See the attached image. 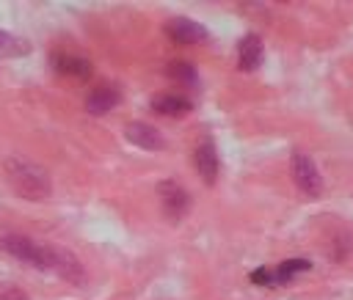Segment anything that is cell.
<instances>
[{"instance_id":"7c38bea8","label":"cell","mask_w":353,"mask_h":300,"mask_svg":"<svg viewBox=\"0 0 353 300\" xmlns=\"http://www.w3.org/2000/svg\"><path fill=\"white\" fill-rule=\"evenodd\" d=\"M119 99H121V94H119L116 88L99 85V88H94V91L85 96V110H88L91 116H105V113H110V110L119 105Z\"/></svg>"},{"instance_id":"5bb4252c","label":"cell","mask_w":353,"mask_h":300,"mask_svg":"<svg viewBox=\"0 0 353 300\" xmlns=\"http://www.w3.org/2000/svg\"><path fill=\"white\" fill-rule=\"evenodd\" d=\"M165 74L171 77V80H179V83H196V66L190 63V61H168V66H165Z\"/></svg>"},{"instance_id":"30bf717a","label":"cell","mask_w":353,"mask_h":300,"mask_svg":"<svg viewBox=\"0 0 353 300\" xmlns=\"http://www.w3.org/2000/svg\"><path fill=\"white\" fill-rule=\"evenodd\" d=\"M262 55H265L262 39H259L256 33L243 36L240 44H237V69H240V72H254V69H259Z\"/></svg>"},{"instance_id":"9c48e42d","label":"cell","mask_w":353,"mask_h":300,"mask_svg":"<svg viewBox=\"0 0 353 300\" xmlns=\"http://www.w3.org/2000/svg\"><path fill=\"white\" fill-rule=\"evenodd\" d=\"M193 162H196L199 176H201L207 184H212V182L218 179V168H221V162H218V151H215V143H212V140H201V143L196 146V151H193Z\"/></svg>"},{"instance_id":"6da1fadb","label":"cell","mask_w":353,"mask_h":300,"mask_svg":"<svg viewBox=\"0 0 353 300\" xmlns=\"http://www.w3.org/2000/svg\"><path fill=\"white\" fill-rule=\"evenodd\" d=\"M3 171H6V179L11 184V190L28 201H41L50 195L52 190V182H50V173L33 162V160H25V157H6L3 160Z\"/></svg>"},{"instance_id":"8992f818","label":"cell","mask_w":353,"mask_h":300,"mask_svg":"<svg viewBox=\"0 0 353 300\" xmlns=\"http://www.w3.org/2000/svg\"><path fill=\"white\" fill-rule=\"evenodd\" d=\"M165 36L171 41H176V44H201V41L210 39L207 28L201 22L190 19V17H174V19H168L165 22Z\"/></svg>"},{"instance_id":"9a60e30c","label":"cell","mask_w":353,"mask_h":300,"mask_svg":"<svg viewBox=\"0 0 353 300\" xmlns=\"http://www.w3.org/2000/svg\"><path fill=\"white\" fill-rule=\"evenodd\" d=\"M0 300H28V294L22 289H3L0 292Z\"/></svg>"},{"instance_id":"ba28073f","label":"cell","mask_w":353,"mask_h":300,"mask_svg":"<svg viewBox=\"0 0 353 300\" xmlns=\"http://www.w3.org/2000/svg\"><path fill=\"white\" fill-rule=\"evenodd\" d=\"M124 138H127L132 146L146 149V151H160V149H165L163 132H160L157 127L146 124V121H130V124L124 127Z\"/></svg>"},{"instance_id":"7a4b0ae2","label":"cell","mask_w":353,"mask_h":300,"mask_svg":"<svg viewBox=\"0 0 353 300\" xmlns=\"http://www.w3.org/2000/svg\"><path fill=\"white\" fill-rule=\"evenodd\" d=\"M0 250H6L8 256L30 264V267H39V270H50V259H52V245H44V242H36L30 239L28 234H19L14 231L11 226H0Z\"/></svg>"},{"instance_id":"3957f363","label":"cell","mask_w":353,"mask_h":300,"mask_svg":"<svg viewBox=\"0 0 353 300\" xmlns=\"http://www.w3.org/2000/svg\"><path fill=\"white\" fill-rule=\"evenodd\" d=\"M157 198H160L163 215H165L171 223H179V220L188 215V209H190V195H188V190H185L179 182H174V179H163V182L157 184Z\"/></svg>"},{"instance_id":"4fadbf2b","label":"cell","mask_w":353,"mask_h":300,"mask_svg":"<svg viewBox=\"0 0 353 300\" xmlns=\"http://www.w3.org/2000/svg\"><path fill=\"white\" fill-rule=\"evenodd\" d=\"M30 52V41L22 36H14L8 30H0V58H25Z\"/></svg>"},{"instance_id":"8fae6325","label":"cell","mask_w":353,"mask_h":300,"mask_svg":"<svg viewBox=\"0 0 353 300\" xmlns=\"http://www.w3.org/2000/svg\"><path fill=\"white\" fill-rule=\"evenodd\" d=\"M152 110L160 113V116H171V118H182L185 113L193 110V102L185 96V94H154L152 96Z\"/></svg>"},{"instance_id":"52a82bcc","label":"cell","mask_w":353,"mask_h":300,"mask_svg":"<svg viewBox=\"0 0 353 300\" xmlns=\"http://www.w3.org/2000/svg\"><path fill=\"white\" fill-rule=\"evenodd\" d=\"M50 66H52L55 74H61V77H72V80H80V83L88 80L91 72H94V66H91L88 58H83V55H72V52H52V55H50Z\"/></svg>"},{"instance_id":"5b68a950","label":"cell","mask_w":353,"mask_h":300,"mask_svg":"<svg viewBox=\"0 0 353 300\" xmlns=\"http://www.w3.org/2000/svg\"><path fill=\"white\" fill-rule=\"evenodd\" d=\"M292 179H295L298 190L306 193V195H320L323 193V176H320V171H317V165L309 154H301V151L292 154Z\"/></svg>"},{"instance_id":"277c9868","label":"cell","mask_w":353,"mask_h":300,"mask_svg":"<svg viewBox=\"0 0 353 300\" xmlns=\"http://www.w3.org/2000/svg\"><path fill=\"white\" fill-rule=\"evenodd\" d=\"M306 270H312V261L287 259V261H281L276 267H256L248 278H251V283H259V286H279V283H287V281H292L295 275H301Z\"/></svg>"}]
</instances>
